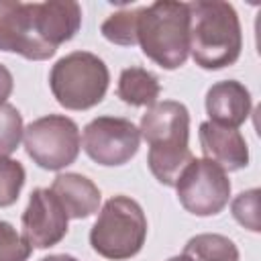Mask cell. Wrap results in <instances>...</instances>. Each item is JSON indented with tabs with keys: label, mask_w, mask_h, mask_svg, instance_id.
I'll list each match as a JSON object with an SVG mask.
<instances>
[{
	"label": "cell",
	"mask_w": 261,
	"mask_h": 261,
	"mask_svg": "<svg viewBox=\"0 0 261 261\" xmlns=\"http://www.w3.org/2000/svg\"><path fill=\"white\" fill-rule=\"evenodd\" d=\"M141 137L149 143L147 163L155 179L163 186L175 188L184 169L194 155L188 147L190 112L181 102H155L141 116Z\"/></svg>",
	"instance_id": "6da1fadb"
},
{
	"label": "cell",
	"mask_w": 261,
	"mask_h": 261,
	"mask_svg": "<svg viewBox=\"0 0 261 261\" xmlns=\"http://www.w3.org/2000/svg\"><path fill=\"white\" fill-rule=\"evenodd\" d=\"M190 53L202 69L232 65L243 49L241 20L232 4L222 0L188 2Z\"/></svg>",
	"instance_id": "7a4b0ae2"
},
{
	"label": "cell",
	"mask_w": 261,
	"mask_h": 261,
	"mask_svg": "<svg viewBox=\"0 0 261 261\" xmlns=\"http://www.w3.org/2000/svg\"><path fill=\"white\" fill-rule=\"evenodd\" d=\"M137 43L163 69H177L190 55V10L186 2L159 0L139 8Z\"/></svg>",
	"instance_id": "3957f363"
},
{
	"label": "cell",
	"mask_w": 261,
	"mask_h": 261,
	"mask_svg": "<svg viewBox=\"0 0 261 261\" xmlns=\"http://www.w3.org/2000/svg\"><path fill=\"white\" fill-rule=\"evenodd\" d=\"M147 239V216L141 204L128 196H112L104 202L92 230V249L112 261L135 257Z\"/></svg>",
	"instance_id": "277c9868"
},
{
	"label": "cell",
	"mask_w": 261,
	"mask_h": 261,
	"mask_svg": "<svg viewBox=\"0 0 261 261\" xmlns=\"http://www.w3.org/2000/svg\"><path fill=\"white\" fill-rule=\"evenodd\" d=\"M110 73L106 63L90 51H73L61 57L49 73L55 100L67 110H88L106 96Z\"/></svg>",
	"instance_id": "5b68a950"
},
{
	"label": "cell",
	"mask_w": 261,
	"mask_h": 261,
	"mask_svg": "<svg viewBox=\"0 0 261 261\" xmlns=\"http://www.w3.org/2000/svg\"><path fill=\"white\" fill-rule=\"evenodd\" d=\"M27 155L43 169L59 171L71 165L82 149L77 124L63 114H47L33 120L24 133Z\"/></svg>",
	"instance_id": "8992f818"
},
{
	"label": "cell",
	"mask_w": 261,
	"mask_h": 261,
	"mask_svg": "<svg viewBox=\"0 0 261 261\" xmlns=\"http://www.w3.org/2000/svg\"><path fill=\"white\" fill-rule=\"evenodd\" d=\"M179 204L194 216H214L222 212L230 198V179L224 169L208 159H192L177 184Z\"/></svg>",
	"instance_id": "52a82bcc"
},
{
	"label": "cell",
	"mask_w": 261,
	"mask_h": 261,
	"mask_svg": "<svg viewBox=\"0 0 261 261\" xmlns=\"http://www.w3.org/2000/svg\"><path fill=\"white\" fill-rule=\"evenodd\" d=\"M139 143V128L128 118L118 116H98L86 124L82 135V145L88 157L106 167L128 163L137 155Z\"/></svg>",
	"instance_id": "ba28073f"
},
{
	"label": "cell",
	"mask_w": 261,
	"mask_h": 261,
	"mask_svg": "<svg viewBox=\"0 0 261 261\" xmlns=\"http://www.w3.org/2000/svg\"><path fill=\"white\" fill-rule=\"evenodd\" d=\"M67 214L49 188L31 192L29 204L22 212V239L33 249H49L67 234Z\"/></svg>",
	"instance_id": "9c48e42d"
},
{
	"label": "cell",
	"mask_w": 261,
	"mask_h": 261,
	"mask_svg": "<svg viewBox=\"0 0 261 261\" xmlns=\"http://www.w3.org/2000/svg\"><path fill=\"white\" fill-rule=\"evenodd\" d=\"M0 51L18 53L31 61H43L55 55V49L37 37L33 2L0 0Z\"/></svg>",
	"instance_id": "30bf717a"
},
{
	"label": "cell",
	"mask_w": 261,
	"mask_h": 261,
	"mask_svg": "<svg viewBox=\"0 0 261 261\" xmlns=\"http://www.w3.org/2000/svg\"><path fill=\"white\" fill-rule=\"evenodd\" d=\"M35 31L41 43L55 49L73 39L82 27V6L71 0L33 2Z\"/></svg>",
	"instance_id": "8fae6325"
},
{
	"label": "cell",
	"mask_w": 261,
	"mask_h": 261,
	"mask_svg": "<svg viewBox=\"0 0 261 261\" xmlns=\"http://www.w3.org/2000/svg\"><path fill=\"white\" fill-rule=\"evenodd\" d=\"M198 137L204 159L216 163L220 169L239 171L249 165V147L241 130L218 126L208 120L200 124Z\"/></svg>",
	"instance_id": "7c38bea8"
},
{
	"label": "cell",
	"mask_w": 261,
	"mask_h": 261,
	"mask_svg": "<svg viewBox=\"0 0 261 261\" xmlns=\"http://www.w3.org/2000/svg\"><path fill=\"white\" fill-rule=\"evenodd\" d=\"M206 112L210 122L226 128H239L251 112V94L237 80L216 82L206 92Z\"/></svg>",
	"instance_id": "4fadbf2b"
},
{
	"label": "cell",
	"mask_w": 261,
	"mask_h": 261,
	"mask_svg": "<svg viewBox=\"0 0 261 261\" xmlns=\"http://www.w3.org/2000/svg\"><path fill=\"white\" fill-rule=\"evenodd\" d=\"M49 190L63 206L67 218L75 220L88 218L94 212H98L102 200L98 186L82 173H59Z\"/></svg>",
	"instance_id": "5bb4252c"
},
{
	"label": "cell",
	"mask_w": 261,
	"mask_h": 261,
	"mask_svg": "<svg viewBox=\"0 0 261 261\" xmlns=\"http://www.w3.org/2000/svg\"><path fill=\"white\" fill-rule=\"evenodd\" d=\"M118 98L130 106H153L161 94L157 75L143 67H126L118 77Z\"/></svg>",
	"instance_id": "9a60e30c"
},
{
	"label": "cell",
	"mask_w": 261,
	"mask_h": 261,
	"mask_svg": "<svg viewBox=\"0 0 261 261\" xmlns=\"http://www.w3.org/2000/svg\"><path fill=\"white\" fill-rule=\"evenodd\" d=\"M184 255L192 261H239L237 245L228 237L216 232L192 237L184 247Z\"/></svg>",
	"instance_id": "2e32d148"
},
{
	"label": "cell",
	"mask_w": 261,
	"mask_h": 261,
	"mask_svg": "<svg viewBox=\"0 0 261 261\" xmlns=\"http://www.w3.org/2000/svg\"><path fill=\"white\" fill-rule=\"evenodd\" d=\"M137 24H139V8L135 10H120L110 14L100 31L106 41L120 45V47H133L137 45Z\"/></svg>",
	"instance_id": "e0dca14e"
},
{
	"label": "cell",
	"mask_w": 261,
	"mask_h": 261,
	"mask_svg": "<svg viewBox=\"0 0 261 261\" xmlns=\"http://www.w3.org/2000/svg\"><path fill=\"white\" fill-rule=\"evenodd\" d=\"M27 173L20 161L10 157H0V208L12 206L24 186Z\"/></svg>",
	"instance_id": "ac0fdd59"
},
{
	"label": "cell",
	"mask_w": 261,
	"mask_h": 261,
	"mask_svg": "<svg viewBox=\"0 0 261 261\" xmlns=\"http://www.w3.org/2000/svg\"><path fill=\"white\" fill-rule=\"evenodd\" d=\"M22 133V116L16 106L0 104V157H8L18 149Z\"/></svg>",
	"instance_id": "d6986e66"
},
{
	"label": "cell",
	"mask_w": 261,
	"mask_h": 261,
	"mask_svg": "<svg viewBox=\"0 0 261 261\" xmlns=\"http://www.w3.org/2000/svg\"><path fill=\"white\" fill-rule=\"evenodd\" d=\"M230 210H232V216L239 224H243L245 228H249L253 232L261 230V224H259V190L257 188L241 192L232 200Z\"/></svg>",
	"instance_id": "ffe728a7"
},
{
	"label": "cell",
	"mask_w": 261,
	"mask_h": 261,
	"mask_svg": "<svg viewBox=\"0 0 261 261\" xmlns=\"http://www.w3.org/2000/svg\"><path fill=\"white\" fill-rule=\"evenodd\" d=\"M33 253V247L16 232V228L0 220V261H27Z\"/></svg>",
	"instance_id": "44dd1931"
},
{
	"label": "cell",
	"mask_w": 261,
	"mask_h": 261,
	"mask_svg": "<svg viewBox=\"0 0 261 261\" xmlns=\"http://www.w3.org/2000/svg\"><path fill=\"white\" fill-rule=\"evenodd\" d=\"M12 88H14L12 73L0 63V104H6V98L12 94Z\"/></svg>",
	"instance_id": "7402d4cb"
},
{
	"label": "cell",
	"mask_w": 261,
	"mask_h": 261,
	"mask_svg": "<svg viewBox=\"0 0 261 261\" xmlns=\"http://www.w3.org/2000/svg\"><path fill=\"white\" fill-rule=\"evenodd\" d=\"M39 261H77L75 257L71 255H65V253H59V255H49V257H43Z\"/></svg>",
	"instance_id": "603a6c76"
},
{
	"label": "cell",
	"mask_w": 261,
	"mask_h": 261,
	"mask_svg": "<svg viewBox=\"0 0 261 261\" xmlns=\"http://www.w3.org/2000/svg\"><path fill=\"white\" fill-rule=\"evenodd\" d=\"M167 261H192V259L181 253V255H175V257H171V259H167Z\"/></svg>",
	"instance_id": "cb8c5ba5"
}]
</instances>
